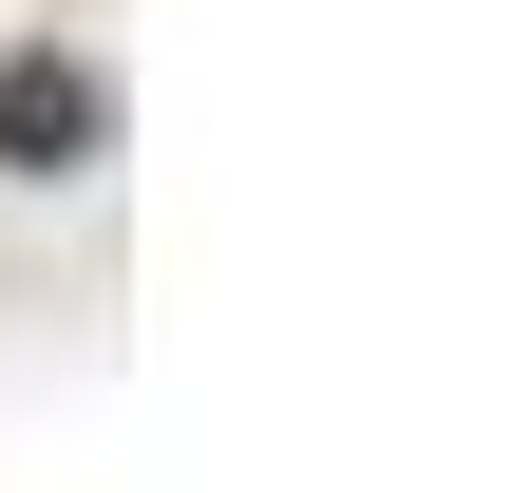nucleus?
<instances>
[{
    "label": "nucleus",
    "instance_id": "nucleus-1",
    "mask_svg": "<svg viewBox=\"0 0 512 493\" xmlns=\"http://www.w3.org/2000/svg\"><path fill=\"white\" fill-rule=\"evenodd\" d=\"M0 171H19V190L114 171V57H95V38H0Z\"/></svg>",
    "mask_w": 512,
    "mask_h": 493
}]
</instances>
